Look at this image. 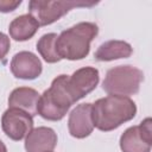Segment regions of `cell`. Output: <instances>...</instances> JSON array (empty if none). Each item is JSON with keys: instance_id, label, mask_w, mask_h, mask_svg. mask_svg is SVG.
<instances>
[{"instance_id": "15", "label": "cell", "mask_w": 152, "mask_h": 152, "mask_svg": "<svg viewBox=\"0 0 152 152\" xmlns=\"http://www.w3.org/2000/svg\"><path fill=\"white\" fill-rule=\"evenodd\" d=\"M57 37L58 36L53 32L45 33L37 42V45H36L37 48L36 49L46 63H57V62L61 61V57L58 56L57 50H56Z\"/></svg>"}, {"instance_id": "2", "label": "cell", "mask_w": 152, "mask_h": 152, "mask_svg": "<svg viewBox=\"0 0 152 152\" xmlns=\"http://www.w3.org/2000/svg\"><path fill=\"white\" fill-rule=\"evenodd\" d=\"M97 34L99 26L90 21H81L62 31L56 40L58 56L61 59H83L89 55L90 43Z\"/></svg>"}, {"instance_id": "9", "label": "cell", "mask_w": 152, "mask_h": 152, "mask_svg": "<svg viewBox=\"0 0 152 152\" xmlns=\"http://www.w3.org/2000/svg\"><path fill=\"white\" fill-rule=\"evenodd\" d=\"M11 72L20 80H36L43 71V65L38 56L31 51H19L15 53L10 64Z\"/></svg>"}, {"instance_id": "6", "label": "cell", "mask_w": 152, "mask_h": 152, "mask_svg": "<svg viewBox=\"0 0 152 152\" xmlns=\"http://www.w3.org/2000/svg\"><path fill=\"white\" fill-rule=\"evenodd\" d=\"M122 152H151L152 147V120L144 119L138 126L128 127L120 137Z\"/></svg>"}, {"instance_id": "13", "label": "cell", "mask_w": 152, "mask_h": 152, "mask_svg": "<svg viewBox=\"0 0 152 152\" xmlns=\"http://www.w3.org/2000/svg\"><path fill=\"white\" fill-rule=\"evenodd\" d=\"M133 53V48L125 40H107L102 43L95 51V59L100 62H110L114 59L128 58Z\"/></svg>"}, {"instance_id": "11", "label": "cell", "mask_w": 152, "mask_h": 152, "mask_svg": "<svg viewBox=\"0 0 152 152\" xmlns=\"http://www.w3.org/2000/svg\"><path fill=\"white\" fill-rule=\"evenodd\" d=\"M57 145L56 132L45 126L33 128L25 138L26 152H52Z\"/></svg>"}, {"instance_id": "12", "label": "cell", "mask_w": 152, "mask_h": 152, "mask_svg": "<svg viewBox=\"0 0 152 152\" xmlns=\"http://www.w3.org/2000/svg\"><path fill=\"white\" fill-rule=\"evenodd\" d=\"M40 94L30 87H19L12 90L8 96V108L21 109L30 115H37V104Z\"/></svg>"}, {"instance_id": "16", "label": "cell", "mask_w": 152, "mask_h": 152, "mask_svg": "<svg viewBox=\"0 0 152 152\" xmlns=\"http://www.w3.org/2000/svg\"><path fill=\"white\" fill-rule=\"evenodd\" d=\"M11 48L10 37L4 32H0V59H4Z\"/></svg>"}, {"instance_id": "17", "label": "cell", "mask_w": 152, "mask_h": 152, "mask_svg": "<svg viewBox=\"0 0 152 152\" xmlns=\"http://www.w3.org/2000/svg\"><path fill=\"white\" fill-rule=\"evenodd\" d=\"M21 4V0L12 1V0H0V12L2 13H8L14 11L19 5Z\"/></svg>"}, {"instance_id": "5", "label": "cell", "mask_w": 152, "mask_h": 152, "mask_svg": "<svg viewBox=\"0 0 152 152\" xmlns=\"http://www.w3.org/2000/svg\"><path fill=\"white\" fill-rule=\"evenodd\" d=\"M97 2H88L80 0L68 1H46L31 0L28 2V14L32 15L39 26H46L59 20L69 11L75 7H93Z\"/></svg>"}, {"instance_id": "1", "label": "cell", "mask_w": 152, "mask_h": 152, "mask_svg": "<svg viewBox=\"0 0 152 152\" xmlns=\"http://www.w3.org/2000/svg\"><path fill=\"white\" fill-rule=\"evenodd\" d=\"M137 114L135 102L121 95H107L91 103V119L94 127L102 132L116 129L132 120Z\"/></svg>"}, {"instance_id": "4", "label": "cell", "mask_w": 152, "mask_h": 152, "mask_svg": "<svg viewBox=\"0 0 152 152\" xmlns=\"http://www.w3.org/2000/svg\"><path fill=\"white\" fill-rule=\"evenodd\" d=\"M144 72L133 65H118L109 69L102 82V89L108 95L131 96L139 91Z\"/></svg>"}, {"instance_id": "10", "label": "cell", "mask_w": 152, "mask_h": 152, "mask_svg": "<svg viewBox=\"0 0 152 152\" xmlns=\"http://www.w3.org/2000/svg\"><path fill=\"white\" fill-rule=\"evenodd\" d=\"M68 128L71 137L83 139L93 133L94 124L91 119V103L77 104L69 114Z\"/></svg>"}, {"instance_id": "3", "label": "cell", "mask_w": 152, "mask_h": 152, "mask_svg": "<svg viewBox=\"0 0 152 152\" xmlns=\"http://www.w3.org/2000/svg\"><path fill=\"white\" fill-rule=\"evenodd\" d=\"M68 75H59L51 82L49 89L39 96L37 104V114L45 120H62L70 107L75 103L66 89Z\"/></svg>"}, {"instance_id": "14", "label": "cell", "mask_w": 152, "mask_h": 152, "mask_svg": "<svg viewBox=\"0 0 152 152\" xmlns=\"http://www.w3.org/2000/svg\"><path fill=\"white\" fill-rule=\"evenodd\" d=\"M39 27L40 26L36 21V19L27 13L14 18L8 26V32L11 38H13L14 40L25 42L31 39Z\"/></svg>"}, {"instance_id": "18", "label": "cell", "mask_w": 152, "mask_h": 152, "mask_svg": "<svg viewBox=\"0 0 152 152\" xmlns=\"http://www.w3.org/2000/svg\"><path fill=\"white\" fill-rule=\"evenodd\" d=\"M0 152H7V147L2 140H0Z\"/></svg>"}, {"instance_id": "7", "label": "cell", "mask_w": 152, "mask_h": 152, "mask_svg": "<svg viewBox=\"0 0 152 152\" xmlns=\"http://www.w3.org/2000/svg\"><path fill=\"white\" fill-rule=\"evenodd\" d=\"M1 128L10 139L23 140L33 129V116L18 108H8L1 116Z\"/></svg>"}, {"instance_id": "8", "label": "cell", "mask_w": 152, "mask_h": 152, "mask_svg": "<svg viewBox=\"0 0 152 152\" xmlns=\"http://www.w3.org/2000/svg\"><path fill=\"white\" fill-rule=\"evenodd\" d=\"M99 81L100 74L96 68L83 66L74 71L71 76H68L66 89L74 102H77L78 100L91 93L99 84Z\"/></svg>"}]
</instances>
